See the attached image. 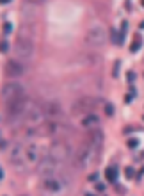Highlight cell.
<instances>
[{"instance_id": "1", "label": "cell", "mask_w": 144, "mask_h": 196, "mask_svg": "<svg viewBox=\"0 0 144 196\" xmlns=\"http://www.w3.org/2000/svg\"><path fill=\"white\" fill-rule=\"evenodd\" d=\"M86 43L98 48V46H103L107 43V32L103 27H91L86 34Z\"/></svg>"}, {"instance_id": "2", "label": "cell", "mask_w": 144, "mask_h": 196, "mask_svg": "<svg viewBox=\"0 0 144 196\" xmlns=\"http://www.w3.org/2000/svg\"><path fill=\"white\" fill-rule=\"evenodd\" d=\"M48 155L55 162H62V160H66L71 155V150H70V146L66 145L64 141H53L50 150H48Z\"/></svg>"}, {"instance_id": "3", "label": "cell", "mask_w": 144, "mask_h": 196, "mask_svg": "<svg viewBox=\"0 0 144 196\" xmlns=\"http://www.w3.org/2000/svg\"><path fill=\"white\" fill-rule=\"evenodd\" d=\"M22 96H25L22 84H18V82H7V84H4V87H2V100H4V103L13 102V100L22 98Z\"/></svg>"}, {"instance_id": "4", "label": "cell", "mask_w": 144, "mask_h": 196, "mask_svg": "<svg viewBox=\"0 0 144 196\" xmlns=\"http://www.w3.org/2000/svg\"><path fill=\"white\" fill-rule=\"evenodd\" d=\"M15 54L18 57H30L34 54V43L30 37H18L15 43Z\"/></svg>"}, {"instance_id": "5", "label": "cell", "mask_w": 144, "mask_h": 196, "mask_svg": "<svg viewBox=\"0 0 144 196\" xmlns=\"http://www.w3.org/2000/svg\"><path fill=\"white\" fill-rule=\"evenodd\" d=\"M96 100L94 98H91V96H82V98H78L77 102L73 103V114H82V112H89V111H93L94 107H96Z\"/></svg>"}, {"instance_id": "6", "label": "cell", "mask_w": 144, "mask_h": 196, "mask_svg": "<svg viewBox=\"0 0 144 196\" xmlns=\"http://www.w3.org/2000/svg\"><path fill=\"white\" fill-rule=\"evenodd\" d=\"M59 125L53 123V121H43L37 127H34V130H30V134H37V136H53L57 134Z\"/></svg>"}, {"instance_id": "7", "label": "cell", "mask_w": 144, "mask_h": 196, "mask_svg": "<svg viewBox=\"0 0 144 196\" xmlns=\"http://www.w3.org/2000/svg\"><path fill=\"white\" fill-rule=\"evenodd\" d=\"M55 168H57V162L52 159L50 155H46V157L37 164V171H39V175H43V176L48 178V176L55 171Z\"/></svg>"}, {"instance_id": "8", "label": "cell", "mask_w": 144, "mask_h": 196, "mask_svg": "<svg viewBox=\"0 0 144 196\" xmlns=\"http://www.w3.org/2000/svg\"><path fill=\"white\" fill-rule=\"evenodd\" d=\"M4 72H6V75H7V77H11V79H18V77H22V75H23V66L20 64L18 61L11 59V61H7V63H6V66H4Z\"/></svg>"}, {"instance_id": "9", "label": "cell", "mask_w": 144, "mask_h": 196, "mask_svg": "<svg viewBox=\"0 0 144 196\" xmlns=\"http://www.w3.org/2000/svg\"><path fill=\"white\" fill-rule=\"evenodd\" d=\"M101 143H103V132L101 130H91L89 132V136H87V145L96 148V150H100Z\"/></svg>"}, {"instance_id": "10", "label": "cell", "mask_w": 144, "mask_h": 196, "mask_svg": "<svg viewBox=\"0 0 144 196\" xmlns=\"http://www.w3.org/2000/svg\"><path fill=\"white\" fill-rule=\"evenodd\" d=\"M43 112H44V116H48V118H57V116H61V105L55 102H50L43 107Z\"/></svg>"}, {"instance_id": "11", "label": "cell", "mask_w": 144, "mask_h": 196, "mask_svg": "<svg viewBox=\"0 0 144 196\" xmlns=\"http://www.w3.org/2000/svg\"><path fill=\"white\" fill-rule=\"evenodd\" d=\"M44 187L48 189V191H52V193H57L59 189H61V182H59L57 178L48 176V178H44Z\"/></svg>"}, {"instance_id": "12", "label": "cell", "mask_w": 144, "mask_h": 196, "mask_svg": "<svg viewBox=\"0 0 144 196\" xmlns=\"http://www.w3.org/2000/svg\"><path fill=\"white\" fill-rule=\"evenodd\" d=\"M25 159L29 160V162H36V159H37V146L36 145H30L25 150Z\"/></svg>"}, {"instance_id": "13", "label": "cell", "mask_w": 144, "mask_h": 196, "mask_svg": "<svg viewBox=\"0 0 144 196\" xmlns=\"http://www.w3.org/2000/svg\"><path fill=\"white\" fill-rule=\"evenodd\" d=\"M105 176H107L108 182H112V184H114V182L117 180V168H116V166H108L107 171H105Z\"/></svg>"}, {"instance_id": "14", "label": "cell", "mask_w": 144, "mask_h": 196, "mask_svg": "<svg viewBox=\"0 0 144 196\" xmlns=\"http://www.w3.org/2000/svg\"><path fill=\"white\" fill-rule=\"evenodd\" d=\"M82 125L84 127H93V125H98V116H94V114H89L82 120Z\"/></svg>"}, {"instance_id": "15", "label": "cell", "mask_w": 144, "mask_h": 196, "mask_svg": "<svg viewBox=\"0 0 144 196\" xmlns=\"http://www.w3.org/2000/svg\"><path fill=\"white\" fill-rule=\"evenodd\" d=\"M141 45H142L141 37H135V41H133V43H132V46H130V52H137L139 48H141Z\"/></svg>"}, {"instance_id": "16", "label": "cell", "mask_w": 144, "mask_h": 196, "mask_svg": "<svg viewBox=\"0 0 144 196\" xmlns=\"http://www.w3.org/2000/svg\"><path fill=\"white\" fill-rule=\"evenodd\" d=\"M105 114H107V116H112V114H114V105H112V103H107V105H105Z\"/></svg>"}, {"instance_id": "17", "label": "cell", "mask_w": 144, "mask_h": 196, "mask_svg": "<svg viewBox=\"0 0 144 196\" xmlns=\"http://www.w3.org/2000/svg\"><path fill=\"white\" fill-rule=\"evenodd\" d=\"M126 145H128V148H137V145H139V141H137V139H128V141H126Z\"/></svg>"}, {"instance_id": "18", "label": "cell", "mask_w": 144, "mask_h": 196, "mask_svg": "<svg viewBox=\"0 0 144 196\" xmlns=\"http://www.w3.org/2000/svg\"><path fill=\"white\" fill-rule=\"evenodd\" d=\"M133 175H135V171H133V168H126V169H125V176H126V178H132Z\"/></svg>"}, {"instance_id": "19", "label": "cell", "mask_w": 144, "mask_h": 196, "mask_svg": "<svg viewBox=\"0 0 144 196\" xmlns=\"http://www.w3.org/2000/svg\"><path fill=\"white\" fill-rule=\"evenodd\" d=\"M11 30H13V27H11V23H9V22H6V23H4V32H6V34H9Z\"/></svg>"}, {"instance_id": "20", "label": "cell", "mask_w": 144, "mask_h": 196, "mask_svg": "<svg viewBox=\"0 0 144 196\" xmlns=\"http://www.w3.org/2000/svg\"><path fill=\"white\" fill-rule=\"evenodd\" d=\"M126 80H128V82H133V80H135V73L128 72V73H126Z\"/></svg>"}, {"instance_id": "21", "label": "cell", "mask_w": 144, "mask_h": 196, "mask_svg": "<svg viewBox=\"0 0 144 196\" xmlns=\"http://www.w3.org/2000/svg\"><path fill=\"white\" fill-rule=\"evenodd\" d=\"M7 50H9V45H7V41L4 39V41H2V54H7Z\"/></svg>"}, {"instance_id": "22", "label": "cell", "mask_w": 144, "mask_h": 196, "mask_svg": "<svg viewBox=\"0 0 144 196\" xmlns=\"http://www.w3.org/2000/svg\"><path fill=\"white\" fill-rule=\"evenodd\" d=\"M132 98H133V89H132V93H128L126 96H125V102H126V103L132 102Z\"/></svg>"}, {"instance_id": "23", "label": "cell", "mask_w": 144, "mask_h": 196, "mask_svg": "<svg viewBox=\"0 0 144 196\" xmlns=\"http://www.w3.org/2000/svg\"><path fill=\"white\" fill-rule=\"evenodd\" d=\"M96 191H105V184H96Z\"/></svg>"}, {"instance_id": "24", "label": "cell", "mask_w": 144, "mask_h": 196, "mask_svg": "<svg viewBox=\"0 0 144 196\" xmlns=\"http://www.w3.org/2000/svg\"><path fill=\"white\" fill-rule=\"evenodd\" d=\"M27 2H30V4H43L44 0H27Z\"/></svg>"}, {"instance_id": "25", "label": "cell", "mask_w": 144, "mask_h": 196, "mask_svg": "<svg viewBox=\"0 0 144 196\" xmlns=\"http://www.w3.org/2000/svg\"><path fill=\"white\" fill-rule=\"evenodd\" d=\"M6 148H7V141H6V139H4V141H2V150H4V152H6Z\"/></svg>"}, {"instance_id": "26", "label": "cell", "mask_w": 144, "mask_h": 196, "mask_svg": "<svg viewBox=\"0 0 144 196\" xmlns=\"http://www.w3.org/2000/svg\"><path fill=\"white\" fill-rule=\"evenodd\" d=\"M0 2H2V4H9V2H11V0H0Z\"/></svg>"}, {"instance_id": "27", "label": "cell", "mask_w": 144, "mask_h": 196, "mask_svg": "<svg viewBox=\"0 0 144 196\" xmlns=\"http://www.w3.org/2000/svg\"><path fill=\"white\" fill-rule=\"evenodd\" d=\"M86 196H94V194H91V193H87V194Z\"/></svg>"}, {"instance_id": "28", "label": "cell", "mask_w": 144, "mask_h": 196, "mask_svg": "<svg viewBox=\"0 0 144 196\" xmlns=\"http://www.w3.org/2000/svg\"><path fill=\"white\" fill-rule=\"evenodd\" d=\"M141 4H142V6H144V0H142V2H141Z\"/></svg>"}]
</instances>
